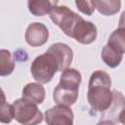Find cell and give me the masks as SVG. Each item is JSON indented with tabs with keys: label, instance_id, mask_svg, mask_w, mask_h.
Listing matches in <instances>:
<instances>
[{
	"label": "cell",
	"instance_id": "6da1fadb",
	"mask_svg": "<svg viewBox=\"0 0 125 125\" xmlns=\"http://www.w3.org/2000/svg\"><path fill=\"white\" fill-rule=\"evenodd\" d=\"M110 86L111 79L105 71L96 70L91 74L88 84L87 101L92 109L104 113L110 107L113 101Z\"/></svg>",
	"mask_w": 125,
	"mask_h": 125
},
{
	"label": "cell",
	"instance_id": "7a4b0ae2",
	"mask_svg": "<svg viewBox=\"0 0 125 125\" xmlns=\"http://www.w3.org/2000/svg\"><path fill=\"white\" fill-rule=\"evenodd\" d=\"M81 83V73L68 67L62 72L60 83L54 90L53 99L57 104L70 106L78 98V90Z\"/></svg>",
	"mask_w": 125,
	"mask_h": 125
},
{
	"label": "cell",
	"instance_id": "3957f363",
	"mask_svg": "<svg viewBox=\"0 0 125 125\" xmlns=\"http://www.w3.org/2000/svg\"><path fill=\"white\" fill-rule=\"evenodd\" d=\"M30 71L33 78L38 83L44 84L52 80L55 73L60 71V67L56 58L46 51L44 54L34 59L30 66Z\"/></svg>",
	"mask_w": 125,
	"mask_h": 125
},
{
	"label": "cell",
	"instance_id": "277c9868",
	"mask_svg": "<svg viewBox=\"0 0 125 125\" xmlns=\"http://www.w3.org/2000/svg\"><path fill=\"white\" fill-rule=\"evenodd\" d=\"M14 118L21 125H37L42 122L43 114L37 107V104L31 101L21 98L13 104Z\"/></svg>",
	"mask_w": 125,
	"mask_h": 125
},
{
	"label": "cell",
	"instance_id": "5b68a950",
	"mask_svg": "<svg viewBox=\"0 0 125 125\" xmlns=\"http://www.w3.org/2000/svg\"><path fill=\"white\" fill-rule=\"evenodd\" d=\"M49 15L51 21L56 25H58L65 35L69 37H71L72 30L75 24L82 18L66 6H58L56 5V3L55 6H53Z\"/></svg>",
	"mask_w": 125,
	"mask_h": 125
},
{
	"label": "cell",
	"instance_id": "8992f818",
	"mask_svg": "<svg viewBox=\"0 0 125 125\" xmlns=\"http://www.w3.org/2000/svg\"><path fill=\"white\" fill-rule=\"evenodd\" d=\"M47 125H73V112L69 106L56 105L45 111Z\"/></svg>",
	"mask_w": 125,
	"mask_h": 125
},
{
	"label": "cell",
	"instance_id": "52a82bcc",
	"mask_svg": "<svg viewBox=\"0 0 125 125\" xmlns=\"http://www.w3.org/2000/svg\"><path fill=\"white\" fill-rule=\"evenodd\" d=\"M71 37L81 44H91L97 38V27L93 22L81 18L75 24Z\"/></svg>",
	"mask_w": 125,
	"mask_h": 125
},
{
	"label": "cell",
	"instance_id": "ba28073f",
	"mask_svg": "<svg viewBox=\"0 0 125 125\" xmlns=\"http://www.w3.org/2000/svg\"><path fill=\"white\" fill-rule=\"evenodd\" d=\"M24 37L28 45L31 47H39L48 41L49 31L43 23L32 22L27 26Z\"/></svg>",
	"mask_w": 125,
	"mask_h": 125
},
{
	"label": "cell",
	"instance_id": "9c48e42d",
	"mask_svg": "<svg viewBox=\"0 0 125 125\" xmlns=\"http://www.w3.org/2000/svg\"><path fill=\"white\" fill-rule=\"evenodd\" d=\"M47 51L56 58L60 71L62 72L64 69L68 68L73 58V52L68 45L64 43H55L51 45Z\"/></svg>",
	"mask_w": 125,
	"mask_h": 125
},
{
	"label": "cell",
	"instance_id": "30bf717a",
	"mask_svg": "<svg viewBox=\"0 0 125 125\" xmlns=\"http://www.w3.org/2000/svg\"><path fill=\"white\" fill-rule=\"evenodd\" d=\"M113 101L110 107L103 113V117L112 122H119V114L125 108V98L119 91H112Z\"/></svg>",
	"mask_w": 125,
	"mask_h": 125
},
{
	"label": "cell",
	"instance_id": "8fae6325",
	"mask_svg": "<svg viewBox=\"0 0 125 125\" xmlns=\"http://www.w3.org/2000/svg\"><path fill=\"white\" fill-rule=\"evenodd\" d=\"M45 89L40 83H28L22 89V98H25L36 104H40L45 99Z\"/></svg>",
	"mask_w": 125,
	"mask_h": 125
},
{
	"label": "cell",
	"instance_id": "7c38bea8",
	"mask_svg": "<svg viewBox=\"0 0 125 125\" xmlns=\"http://www.w3.org/2000/svg\"><path fill=\"white\" fill-rule=\"evenodd\" d=\"M122 58L123 54L114 49L113 47H111L110 45L106 44L104 46L102 50V59L107 66L111 68L118 66L122 61Z\"/></svg>",
	"mask_w": 125,
	"mask_h": 125
},
{
	"label": "cell",
	"instance_id": "4fadbf2b",
	"mask_svg": "<svg viewBox=\"0 0 125 125\" xmlns=\"http://www.w3.org/2000/svg\"><path fill=\"white\" fill-rule=\"evenodd\" d=\"M95 9H97L102 15L112 16L119 12L121 7V2L118 0H95L93 1Z\"/></svg>",
	"mask_w": 125,
	"mask_h": 125
},
{
	"label": "cell",
	"instance_id": "5bb4252c",
	"mask_svg": "<svg viewBox=\"0 0 125 125\" xmlns=\"http://www.w3.org/2000/svg\"><path fill=\"white\" fill-rule=\"evenodd\" d=\"M28 10L31 14L36 17H43L47 14H50L53 4L48 0H32L27 2Z\"/></svg>",
	"mask_w": 125,
	"mask_h": 125
},
{
	"label": "cell",
	"instance_id": "9a60e30c",
	"mask_svg": "<svg viewBox=\"0 0 125 125\" xmlns=\"http://www.w3.org/2000/svg\"><path fill=\"white\" fill-rule=\"evenodd\" d=\"M15 69V61L12 54L5 49L0 51V75L6 76L11 74Z\"/></svg>",
	"mask_w": 125,
	"mask_h": 125
},
{
	"label": "cell",
	"instance_id": "2e32d148",
	"mask_svg": "<svg viewBox=\"0 0 125 125\" xmlns=\"http://www.w3.org/2000/svg\"><path fill=\"white\" fill-rule=\"evenodd\" d=\"M107 44L119 51L120 53H125V28L115 29L108 38Z\"/></svg>",
	"mask_w": 125,
	"mask_h": 125
},
{
	"label": "cell",
	"instance_id": "e0dca14e",
	"mask_svg": "<svg viewBox=\"0 0 125 125\" xmlns=\"http://www.w3.org/2000/svg\"><path fill=\"white\" fill-rule=\"evenodd\" d=\"M0 112H1V117L0 121L2 123H10L12 119L14 118V108L13 104H9L5 101V95L4 92L2 91V103L0 105Z\"/></svg>",
	"mask_w": 125,
	"mask_h": 125
},
{
	"label": "cell",
	"instance_id": "ac0fdd59",
	"mask_svg": "<svg viewBox=\"0 0 125 125\" xmlns=\"http://www.w3.org/2000/svg\"><path fill=\"white\" fill-rule=\"evenodd\" d=\"M75 5L77 9L87 16H91L95 11V6L93 1H76Z\"/></svg>",
	"mask_w": 125,
	"mask_h": 125
},
{
	"label": "cell",
	"instance_id": "d6986e66",
	"mask_svg": "<svg viewBox=\"0 0 125 125\" xmlns=\"http://www.w3.org/2000/svg\"><path fill=\"white\" fill-rule=\"evenodd\" d=\"M118 26H119V28H125V11H123L120 16Z\"/></svg>",
	"mask_w": 125,
	"mask_h": 125
},
{
	"label": "cell",
	"instance_id": "ffe728a7",
	"mask_svg": "<svg viewBox=\"0 0 125 125\" xmlns=\"http://www.w3.org/2000/svg\"><path fill=\"white\" fill-rule=\"evenodd\" d=\"M97 125H115L114 122H112L111 120H107V119H104L102 121H100Z\"/></svg>",
	"mask_w": 125,
	"mask_h": 125
},
{
	"label": "cell",
	"instance_id": "44dd1931",
	"mask_svg": "<svg viewBox=\"0 0 125 125\" xmlns=\"http://www.w3.org/2000/svg\"><path fill=\"white\" fill-rule=\"evenodd\" d=\"M119 122L122 123L123 125H125V108L121 111V113L119 114Z\"/></svg>",
	"mask_w": 125,
	"mask_h": 125
}]
</instances>
